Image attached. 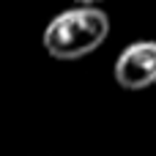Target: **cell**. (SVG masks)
<instances>
[{"label":"cell","instance_id":"cell-1","mask_svg":"<svg viewBox=\"0 0 156 156\" xmlns=\"http://www.w3.org/2000/svg\"><path fill=\"white\" fill-rule=\"evenodd\" d=\"M110 36V14L101 5L80 3L55 14L41 36L47 55L55 60H80L96 52Z\"/></svg>","mask_w":156,"mask_h":156},{"label":"cell","instance_id":"cell-2","mask_svg":"<svg viewBox=\"0 0 156 156\" xmlns=\"http://www.w3.org/2000/svg\"><path fill=\"white\" fill-rule=\"evenodd\" d=\"M115 82L123 90H145L156 82V41L140 38L121 49L115 58Z\"/></svg>","mask_w":156,"mask_h":156}]
</instances>
